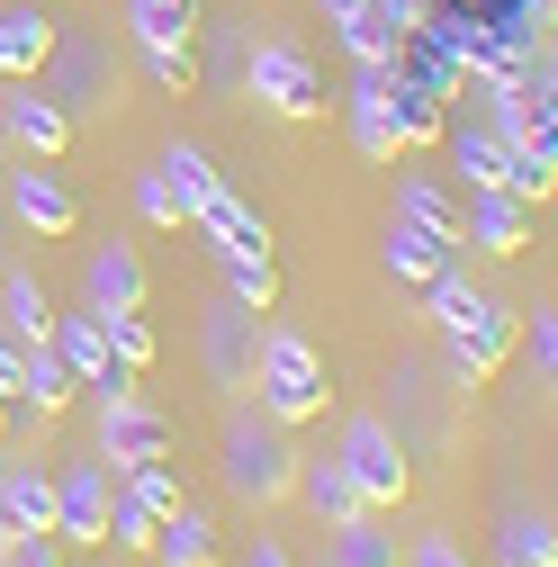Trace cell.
Here are the masks:
<instances>
[{
  "label": "cell",
  "instance_id": "34",
  "mask_svg": "<svg viewBox=\"0 0 558 567\" xmlns=\"http://www.w3.org/2000/svg\"><path fill=\"white\" fill-rule=\"evenodd\" d=\"M424 10H433V0H370V19H379L388 37H405V28H424Z\"/></svg>",
  "mask_w": 558,
  "mask_h": 567
},
{
  "label": "cell",
  "instance_id": "20",
  "mask_svg": "<svg viewBox=\"0 0 558 567\" xmlns=\"http://www.w3.org/2000/svg\"><path fill=\"white\" fill-rule=\"evenodd\" d=\"M307 505H316V523H352V514H370L361 505V486L342 477V460H298V477H289Z\"/></svg>",
  "mask_w": 558,
  "mask_h": 567
},
{
  "label": "cell",
  "instance_id": "17",
  "mask_svg": "<svg viewBox=\"0 0 558 567\" xmlns=\"http://www.w3.org/2000/svg\"><path fill=\"white\" fill-rule=\"evenodd\" d=\"M73 370H63V351L54 342H28V361H19V396L10 405H37V414H63V405H73Z\"/></svg>",
  "mask_w": 558,
  "mask_h": 567
},
{
  "label": "cell",
  "instance_id": "21",
  "mask_svg": "<svg viewBox=\"0 0 558 567\" xmlns=\"http://www.w3.org/2000/svg\"><path fill=\"white\" fill-rule=\"evenodd\" d=\"M45 54H54V19H45V10H0V73L28 82Z\"/></svg>",
  "mask_w": 558,
  "mask_h": 567
},
{
  "label": "cell",
  "instance_id": "39",
  "mask_svg": "<svg viewBox=\"0 0 558 567\" xmlns=\"http://www.w3.org/2000/svg\"><path fill=\"white\" fill-rule=\"evenodd\" d=\"M0 442H10V396H0Z\"/></svg>",
  "mask_w": 558,
  "mask_h": 567
},
{
  "label": "cell",
  "instance_id": "37",
  "mask_svg": "<svg viewBox=\"0 0 558 567\" xmlns=\"http://www.w3.org/2000/svg\"><path fill=\"white\" fill-rule=\"evenodd\" d=\"M316 10H324L333 28H361V19H370V0H316Z\"/></svg>",
  "mask_w": 558,
  "mask_h": 567
},
{
  "label": "cell",
  "instance_id": "16",
  "mask_svg": "<svg viewBox=\"0 0 558 567\" xmlns=\"http://www.w3.org/2000/svg\"><path fill=\"white\" fill-rule=\"evenodd\" d=\"M82 298H91V316H108V307H145V261H135L126 244L91 252V270H82Z\"/></svg>",
  "mask_w": 558,
  "mask_h": 567
},
{
  "label": "cell",
  "instance_id": "36",
  "mask_svg": "<svg viewBox=\"0 0 558 567\" xmlns=\"http://www.w3.org/2000/svg\"><path fill=\"white\" fill-rule=\"evenodd\" d=\"M19 361H28V342L0 333V396H19Z\"/></svg>",
  "mask_w": 558,
  "mask_h": 567
},
{
  "label": "cell",
  "instance_id": "2",
  "mask_svg": "<svg viewBox=\"0 0 558 567\" xmlns=\"http://www.w3.org/2000/svg\"><path fill=\"white\" fill-rule=\"evenodd\" d=\"M252 396H261V414L270 423H307V414H324V361H316V342L307 333H261V370H252Z\"/></svg>",
  "mask_w": 558,
  "mask_h": 567
},
{
  "label": "cell",
  "instance_id": "25",
  "mask_svg": "<svg viewBox=\"0 0 558 567\" xmlns=\"http://www.w3.org/2000/svg\"><path fill=\"white\" fill-rule=\"evenodd\" d=\"M45 324H54L45 289H37L28 270H10V289H0V333H19V342H45Z\"/></svg>",
  "mask_w": 558,
  "mask_h": 567
},
{
  "label": "cell",
  "instance_id": "3",
  "mask_svg": "<svg viewBox=\"0 0 558 567\" xmlns=\"http://www.w3.org/2000/svg\"><path fill=\"white\" fill-rule=\"evenodd\" d=\"M486 100H496L486 109V135L558 163V82H549V63H531V73H514V82H486Z\"/></svg>",
  "mask_w": 558,
  "mask_h": 567
},
{
  "label": "cell",
  "instance_id": "11",
  "mask_svg": "<svg viewBox=\"0 0 558 567\" xmlns=\"http://www.w3.org/2000/svg\"><path fill=\"white\" fill-rule=\"evenodd\" d=\"M54 532L63 540H108V468L100 460H73L54 477Z\"/></svg>",
  "mask_w": 558,
  "mask_h": 567
},
{
  "label": "cell",
  "instance_id": "12",
  "mask_svg": "<svg viewBox=\"0 0 558 567\" xmlns=\"http://www.w3.org/2000/svg\"><path fill=\"white\" fill-rule=\"evenodd\" d=\"M10 217H19L28 235H73V226H82V198L63 189L45 163H28V172H10Z\"/></svg>",
  "mask_w": 558,
  "mask_h": 567
},
{
  "label": "cell",
  "instance_id": "24",
  "mask_svg": "<svg viewBox=\"0 0 558 567\" xmlns=\"http://www.w3.org/2000/svg\"><path fill=\"white\" fill-rule=\"evenodd\" d=\"M217 270H226V298H235L244 316H270V307H279V270H270V252H217Z\"/></svg>",
  "mask_w": 558,
  "mask_h": 567
},
{
  "label": "cell",
  "instance_id": "9",
  "mask_svg": "<svg viewBox=\"0 0 558 567\" xmlns=\"http://www.w3.org/2000/svg\"><path fill=\"white\" fill-rule=\"evenodd\" d=\"M45 342L63 351V370H73L82 388H100V396H117V388H135V370H126L117 351L100 342V324H91V316H54V324H45Z\"/></svg>",
  "mask_w": 558,
  "mask_h": 567
},
{
  "label": "cell",
  "instance_id": "19",
  "mask_svg": "<svg viewBox=\"0 0 558 567\" xmlns=\"http://www.w3.org/2000/svg\"><path fill=\"white\" fill-rule=\"evenodd\" d=\"M145 549H154L163 567H217V532H207V514H189V505H172Z\"/></svg>",
  "mask_w": 558,
  "mask_h": 567
},
{
  "label": "cell",
  "instance_id": "10",
  "mask_svg": "<svg viewBox=\"0 0 558 567\" xmlns=\"http://www.w3.org/2000/svg\"><path fill=\"white\" fill-rule=\"evenodd\" d=\"M379 109H388V126H396V145H405V154L442 145V126H451V100L424 91V82H405L396 63H388V82H379Z\"/></svg>",
  "mask_w": 558,
  "mask_h": 567
},
{
  "label": "cell",
  "instance_id": "27",
  "mask_svg": "<svg viewBox=\"0 0 558 567\" xmlns=\"http://www.w3.org/2000/svg\"><path fill=\"white\" fill-rule=\"evenodd\" d=\"M135 217H145V226H163V235H180V226H189V189L154 163L145 181H135Z\"/></svg>",
  "mask_w": 558,
  "mask_h": 567
},
{
  "label": "cell",
  "instance_id": "33",
  "mask_svg": "<svg viewBox=\"0 0 558 567\" xmlns=\"http://www.w3.org/2000/svg\"><path fill=\"white\" fill-rule=\"evenodd\" d=\"M0 567H63V558H54L45 532H10V540H0Z\"/></svg>",
  "mask_w": 558,
  "mask_h": 567
},
{
  "label": "cell",
  "instance_id": "4",
  "mask_svg": "<svg viewBox=\"0 0 558 567\" xmlns=\"http://www.w3.org/2000/svg\"><path fill=\"white\" fill-rule=\"evenodd\" d=\"M289 477H298V451L279 442V423L261 414H235L226 423V486L244 495V505H279V495H289Z\"/></svg>",
  "mask_w": 558,
  "mask_h": 567
},
{
  "label": "cell",
  "instance_id": "15",
  "mask_svg": "<svg viewBox=\"0 0 558 567\" xmlns=\"http://www.w3.org/2000/svg\"><path fill=\"white\" fill-rule=\"evenodd\" d=\"M486 252H523L531 244V198H514V189H477V207L459 217Z\"/></svg>",
  "mask_w": 558,
  "mask_h": 567
},
{
  "label": "cell",
  "instance_id": "28",
  "mask_svg": "<svg viewBox=\"0 0 558 567\" xmlns=\"http://www.w3.org/2000/svg\"><path fill=\"white\" fill-rule=\"evenodd\" d=\"M496 558H505V567H558V532H549V514H514L505 540H496Z\"/></svg>",
  "mask_w": 558,
  "mask_h": 567
},
{
  "label": "cell",
  "instance_id": "14",
  "mask_svg": "<svg viewBox=\"0 0 558 567\" xmlns=\"http://www.w3.org/2000/svg\"><path fill=\"white\" fill-rule=\"evenodd\" d=\"M0 532H54V477L10 460L0 468Z\"/></svg>",
  "mask_w": 558,
  "mask_h": 567
},
{
  "label": "cell",
  "instance_id": "23",
  "mask_svg": "<svg viewBox=\"0 0 558 567\" xmlns=\"http://www.w3.org/2000/svg\"><path fill=\"white\" fill-rule=\"evenodd\" d=\"M135 45H198V0H126Z\"/></svg>",
  "mask_w": 558,
  "mask_h": 567
},
{
  "label": "cell",
  "instance_id": "13",
  "mask_svg": "<svg viewBox=\"0 0 558 567\" xmlns=\"http://www.w3.org/2000/svg\"><path fill=\"white\" fill-rule=\"evenodd\" d=\"M379 261H388V279H442V270L459 261V235H433V226L396 217L388 244H379Z\"/></svg>",
  "mask_w": 558,
  "mask_h": 567
},
{
  "label": "cell",
  "instance_id": "1",
  "mask_svg": "<svg viewBox=\"0 0 558 567\" xmlns=\"http://www.w3.org/2000/svg\"><path fill=\"white\" fill-rule=\"evenodd\" d=\"M424 289H433V324H442V342H451L459 388H486V379L505 370V351H514V316L486 298V289H468L459 261H451L442 279H424Z\"/></svg>",
  "mask_w": 558,
  "mask_h": 567
},
{
  "label": "cell",
  "instance_id": "38",
  "mask_svg": "<svg viewBox=\"0 0 558 567\" xmlns=\"http://www.w3.org/2000/svg\"><path fill=\"white\" fill-rule=\"evenodd\" d=\"M244 567H289V558H279V540H252V558Z\"/></svg>",
  "mask_w": 558,
  "mask_h": 567
},
{
  "label": "cell",
  "instance_id": "31",
  "mask_svg": "<svg viewBox=\"0 0 558 567\" xmlns=\"http://www.w3.org/2000/svg\"><path fill=\"white\" fill-rule=\"evenodd\" d=\"M163 172H172V181H180V189H189V207H198V198H207V189H217V181H226V172H217V163H207V154H198V145H172V154H163Z\"/></svg>",
  "mask_w": 558,
  "mask_h": 567
},
{
  "label": "cell",
  "instance_id": "6",
  "mask_svg": "<svg viewBox=\"0 0 558 567\" xmlns=\"http://www.w3.org/2000/svg\"><path fill=\"white\" fill-rule=\"evenodd\" d=\"M244 91L261 100V109H279V117H324L333 100H324V73L298 54V45H252V63H244Z\"/></svg>",
  "mask_w": 558,
  "mask_h": 567
},
{
  "label": "cell",
  "instance_id": "29",
  "mask_svg": "<svg viewBox=\"0 0 558 567\" xmlns=\"http://www.w3.org/2000/svg\"><path fill=\"white\" fill-rule=\"evenodd\" d=\"M333 549H342V567H396V549H388V532H379L370 514L333 523Z\"/></svg>",
  "mask_w": 558,
  "mask_h": 567
},
{
  "label": "cell",
  "instance_id": "22",
  "mask_svg": "<svg viewBox=\"0 0 558 567\" xmlns=\"http://www.w3.org/2000/svg\"><path fill=\"white\" fill-rule=\"evenodd\" d=\"M396 172H405V163H396ZM396 217L433 226V235H459V198H451V181H433V172H405V181H396Z\"/></svg>",
  "mask_w": 558,
  "mask_h": 567
},
{
  "label": "cell",
  "instance_id": "5",
  "mask_svg": "<svg viewBox=\"0 0 558 567\" xmlns=\"http://www.w3.org/2000/svg\"><path fill=\"white\" fill-rule=\"evenodd\" d=\"M145 460H172V423L154 414V396L145 388L100 396V468L126 477V468H145Z\"/></svg>",
  "mask_w": 558,
  "mask_h": 567
},
{
  "label": "cell",
  "instance_id": "35",
  "mask_svg": "<svg viewBox=\"0 0 558 567\" xmlns=\"http://www.w3.org/2000/svg\"><path fill=\"white\" fill-rule=\"evenodd\" d=\"M414 567H468V549H459V540H442V532H433V540H414Z\"/></svg>",
  "mask_w": 558,
  "mask_h": 567
},
{
  "label": "cell",
  "instance_id": "30",
  "mask_svg": "<svg viewBox=\"0 0 558 567\" xmlns=\"http://www.w3.org/2000/svg\"><path fill=\"white\" fill-rule=\"evenodd\" d=\"M135 54H145V73L163 91H198V45H135Z\"/></svg>",
  "mask_w": 558,
  "mask_h": 567
},
{
  "label": "cell",
  "instance_id": "26",
  "mask_svg": "<svg viewBox=\"0 0 558 567\" xmlns=\"http://www.w3.org/2000/svg\"><path fill=\"white\" fill-rule=\"evenodd\" d=\"M100 324V342L117 351L126 370H154V324H145V307H108V316H91Z\"/></svg>",
  "mask_w": 558,
  "mask_h": 567
},
{
  "label": "cell",
  "instance_id": "7",
  "mask_svg": "<svg viewBox=\"0 0 558 567\" xmlns=\"http://www.w3.org/2000/svg\"><path fill=\"white\" fill-rule=\"evenodd\" d=\"M342 477L361 486V505H370V514H379V505H396V495L414 486V468H405V442L388 433L379 414H361L352 433H342Z\"/></svg>",
  "mask_w": 558,
  "mask_h": 567
},
{
  "label": "cell",
  "instance_id": "32",
  "mask_svg": "<svg viewBox=\"0 0 558 567\" xmlns=\"http://www.w3.org/2000/svg\"><path fill=\"white\" fill-rule=\"evenodd\" d=\"M514 342H523V361L540 370V388H549V370H558V324H549V307H540L531 324H514Z\"/></svg>",
  "mask_w": 558,
  "mask_h": 567
},
{
  "label": "cell",
  "instance_id": "18",
  "mask_svg": "<svg viewBox=\"0 0 558 567\" xmlns=\"http://www.w3.org/2000/svg\"><path fill=\"white\" fill-rule=\"evenodd\" d=\"M442 145H451V172H459L468 189H505V145H496L486 126L451 117V126H442Z\"/></svg>",
  "mask_w": 558,
  "mask_h": 567
},
{
  "label": "cell",
  "instance_id": "8",
  "mask_svg": "<svg viewBox=\"0 0 558 567\" xmlns=\"http://www.w3.org/2000/svg\"><path fill=\"white\" fill-rule=\"evenodd\" d=\"M0 126H10V145L28 163H54L63 145H73V109H63L54 91H37V82H19L10 100H0Z\"/></svg>",
  "mask_w": 558,
  "mask_h": 567
}]
</instances>
